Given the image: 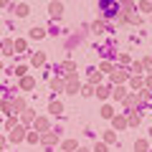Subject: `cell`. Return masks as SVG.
<instances>
[{"label": "cell", "mask_w": 152, "mask_h": 152, "mask_svg": "<svg viewBox=\"0 0 152 152\" xmlns=\"http://www.w3.org/2000/svg\"><path fill=\"white\" fill-rule=\"evenodd\" d=\"M0 48H3V53H5V56L15 53V51H13V48H15V43H13V41H3V43H0Z\"/></svg>", "instance_id": "9c48e42d"}, {"label": "cell", "mask_w": 152, "mask_h": 152, "mask_svg": "<svg viewBox=\"0 0 152 152\" xmlns=\"http://www.w3.org/2000/svg\"><path fill=\"white\" fill-rule=\"evenodd\" d=\"M66 91H69V94L79 91V76H76V74H69V79H66Z\"/></svg>", "instance_id": "7a4b0ae2"}, {"label": "cell", "mask_w": 152, "mask_h": 152, "mask_svg": "<svg viewBox=\"0 0 152 152\" xmlns=\"http://www.w3.org/2000/svg\"><path fill=\"white\" fill-rule=\"evenodd\" d=\"M0 69H3V64H0Z\"/></svg>", "instance_id": "74e56055"}, {"label": "cell", "mask_w": 152, "mask_h": 152, "mask_svg": "<svg viewBox=\"0 0 152 152\" xmlns=\"http://www.w3.org/2000/svg\"><path fill=\"white\" fill-rule=\"evenodd\" d=\"M76 152H89V150H84V147H81V150H76Z\"/></svg>", "instance_id": "8d00e7d4"}, {"label": "cell", "mask_w": 152, "mask_h": 152, "mask_svg": "<svg viewBox=\"0 0 152 152\" xmlns=\"http://www.w3.org/2000/svg\"><path fill=\"white\" fill-rule=\"evenodd\" d=\"M5 145H8V140H5V137H0V150H3Z\"/></svg>", "instance_id": "d590c367"}, {"label": "cell", "mask_w": 152, "mask_h": 152, "mask_svg": "<svg viewBox=\"0 0 152 152\" xmlns=\"http://www.w3.org/2000/svg\"><path fill=\"white\" fill-rule=\"evenodd\" d=\"M26 140L28 142H41V134H36V129H33V132H28V134H26Z\"/></svg>", "instance_id": "484cf974"}, {"label": "cell", "mask_w": 152, "mask_h": 152, "mask_svg": "<svg viewBox=\"0 0 152 152\" xmlns=\"http://www.w3.org/2000/svg\"><path fill=\"white\" fill-rule=\"evenodd\" d=\"M150 134H152V129H150Z\"/></svg>", "instance_id": "f35d334b"}, {"label": "cell", "mask_w": 152, "mask_h": 152, "mask_svg": "<svg viewBox=\"0 0 152 152\" xmlns=\"http://www.w3.org/2000/svg\"><path fill=\"white\" fill-rule=\"evenodd\" d=\"M89 81H91V84H99V81H102V74L91 69V74H89Z\"/></svg>", "instance_id": "ffe728a7"}, {"label": "cell", "mask_w": 152, "mask_h": 152, "mask_svg": "<svg viewBox=\"0 0 152 152\" xmlns=\"http://www.w3.org/2000/svg\"><path fill=\"white\" fill-rule=\"evenodd\" d=\"M81 94L84 96H94V84H86V86L81 89Z\"/></svg>", "instance_id": "d4e9b609"}, {"label": "cell", "mask_w": 152, "mask_h": 152, "mask_svg": "<svg viewBox=\"0 0 152 152\" xmlns=\"http://www.w3.org/2000/svg\"><path fill=\"white\" fill-rule=\"evenodd\" d=\"M15 15H20V18L28 15V5H18V8H15Z\"/></svg>", "instance_id": "f546056e"}, {"label": "cell", "mask_w": 152, "mask_h": 152, "mask_svg": "<svg viewBox=\"0 0 152 152\" xmlns=\"http://www.w3.org/2000/svg\"><path fill=\"white\" fill-rule=\"evenodd\" d=\"M102 117H104V119H112V117H114V107L104 104V107H102Z\"/></svg>", "instance_id": "4fadbf2b"}, {"label": "cell", "mask_w": 152, "mask_h": 152, "mask_svg": "<svg viewBox=\"0 0 152 152\" xmlns=\"http://www.w3.org/2000/svg\"><path fill=\"white\" fill-rule=\"evenodd\" d=\"M46 33H43V28H33L31 31V38H43Z\"/></svg>", "instance_id": "83f0119b"}, {"label": "cell", "mask_w": 152, "mask_h": 152, "mask_svg": "<svg viewBox=\"0 0 152 152\" xmlns=\"http://www.w3.org/2000/svg\"><path fill=\"white\" fill-rule=\"evenodd\" d=\"M94 152H107V142H99V145L94 147Z\"/></svg>", "instance_id": "1f68e13d"}, {"label": "cell", "mask_w": 152, "mask_h": 152, "mask_svg": "<svg viewBox=\"0 0 152 152\" xmlns=\"http://www.w3.org/2000/svg\"><path fill=\"white\" fill-rule=\"evenodd\" d=\"M58 132H61V129H53V132H46V134L41 137V142H43V145H46V147H48V150H51V145H56V142H58Z\"/></svg>", "instance_id": "6da1fadb"}, {"label": "cell", "mask_w": 152, "mask_h": 152, "mask_svg": "<svg viewBox=\"0 0 152 152\" xmlns=\"http://www.w3.org/2000/svg\"><path fill=\"white\" fill-rule=\"evenodd\" d=\"M15 76H20V79H23V76H26V66H18V69H15Z\"/></svg>", "instance_id": "d6a6232c"}, {"label": "cell", "mask_w": 152, "mask_h": 152, "mask_svg": "<svg viewBox=\"0 0 152 152\" xmlns=\"http://www.w3.org/2000/svg\"><path fill=\"white\" fill-rule=\"evenodd\" d=\"M20 51H26V41H15V53H20Z\"/></svg>", "instance_id": "4dcf8cb0"}, {"label": "cell", "mask_w": 152, "mask_h": 152, "mask_svg": "<svg viewBox=\"0 0 152 152\" xmlns=\"http://www.w3.org/2000/svg\"><path fill=\"white\" fill-rule=\"evenodd\" d=\"M134 150H137V152H147V140H140V142L134 145Z\"/></svg>", "instance_id": "4316f807"}, {"label": "cell", "mask_w": 152, "mask_h": 152, "mask_svg": "<svg viewBox=\"0 0 152 152\" xmlns=\"http://www.w3.org/2000/svg\"><path fill=\"white\" fill-rule=\"evenodd\" d=\"M33 86H36V81H33L31 76H23V79H20V89H26V91H28V89H33Z\"/></svg>", "instance_id": "30bf717a"}, {"label": "cell", "mask_w": 152, "mask_h": 152, "mask_svg": "<svg viewBox=\"0 0 152 152\" xmlns=\"http://www.w3.org/2000/svg\"><path fill=\"white\" fill-rule=\"evenodd\" d=\"M145 86H147V91L152 94V79H147V81H145Z\"/></svg>", "instance_id": "e575fe53"}, {"label": "cell", "mask_w": 152, "mask_h": 152, "mask_svg": "<svg viewBox=\"0 0 152 152\" xmlns=\"http://www.w3.org/2000/svg\"><path fill=\"white\" fill-rule=\"evenodd\" d=\"M127 79V71L124 69H114L112 71V81H124Z\"/></svg>", "instance_id": "ba28073f"}, {"label": "cell", "mask_w": 152, "mask_h": 152, "mask_svg": "<svg viewBox=\"0 0 152 152\" xmlns=\"http://www.w3.org/2000/svg\"><path fill=\"white\" fill-rule=\"evenodd\" d=\"M51 86H53L56 91H64V89H66V81H61V79H56V81L51 84Z\"/></svg>", "instance_id": "cb8c5ba5"}, {"label": "cell", "mask_w": 152, "mask_h": 152, "mask_svg": "<svg viewBox=\"0 0 152 152\" xmlns=\"http://www.w3.org/2000/svg\"><path fill=\"white\" fill-rule=\"evenodd\" d=\"M13 109L15 112H26V99H13Z\"/></svg>", "instance_id": "2e32d148"}, {"label": "cell", "mask_w": 152, "mask_h": 152, "mask_svg": "<svg viewBox=\"0 0 152 152\" xmlns=\"http://www.w3.org/2000/svg\"><path fill=\"white\" fill-rule=\"evenodd\" d=\"M104 142H114V132H107L104 134Z\"/></svg>", "instance_id": "836d02e7"}, {"label": "cell", "mask_w": 152, "mask_h": 152, "mask_svg": "<svg viewBox=\"0 0 152 152\" xmlns=\"http://www.w3.org/2000/svg\"><path fill=\"white\" fill-rule=\"evenodd\" d=\"M51 112H53V114H64V107H61V102H51Z\"/></svg>", "instance_id": "ac0fdd59"}, {"label": "cell", "mask_w": 152, "mask_h": 152, "mask_svg": "<svg viewBox=\"0 0 152 152\" xmlns=\"http://www.w3.org/2000/svg\"><path fill=\"white\" fill-rule=\"evenodd\" d=\"M3 112H5V114L15 112V109H13V99H3Z\"/></svg>", "instance_id": "e0dca14e"}, {"label": "cell", "mask_w": 152, "mask_h": 152, "mask_svg": "<svg viewBox=\"0 0 152 152\" xmlns=\"http://www.w3.org/2000/svg\"><path fill=\"white\" fill-rule=\"evenodd\" d=\"M74 150H79L76 140H66V142H64V152H74Z\"/></svg>", "instance_id": "9a60e30c"}, {"label": "cell", "mask_w": 152, "mask_h": 152, "mask_svg": "<svg viewBox=\"0 0 152 152\" xmlns=\"http://www.w3.org/2000/svg\"><path fill=\"white\" fill-rule=\"evenodd\" d=\"M46 64V56L43 53H36V56H33V66H43Z\"/></svg>", "instance_id": "44dd1931"}, {"label": "cell", "mask_w": 152, "mask_h": 152, "mask_svg": "<svg viewBox=\"0 0 152 152\" xmlns=\"http://www.w3.org/2000/svg\"><path fill=\"white\" fill-rule=\"evenodd\" d=\"M26 140V127H13L10 129V142H20Z\"/></svg>", "instance_id": "3957f363"}, {"label": "cell", "mask_w": 152, "mask_h": 152, "mask_svg": "<svg viewBox=\"0 0 152 152\" xmlns=\"http://www.w3.org/2000/svg\"><path fill=\"white\" fill-rule=\"evenodd\" d=\"M112 119H114V127H117V129H124V127L129 124V122H127V117H124V114H119V117H112Z\"/></svg>", "instance_id": "52a82bcc"}, {"label": "cell", "mask_w": 152, "mask_h": 152, "mask_svg": "<svg viewBox=\"0 0 152 152\" xmlns=\"http://www.w3.org/2000/svg\"><path fill=\"white\" fill-rule=\"evenodd\" d=\"M127 122H129V124H140V112H129Z\"/></svg>", "instance_id": "d6986e66"}, {"label": "cell", "mask_w": 152, "mask_h": 152, "mask_svg": "<svg viewBox=\"0 0 152 152\" xmlns=\"http://www.w3.org/2000/svg\"><path fill=\"white\" fill-rule=\"evenodd\" d=\"M129 84H132L134 89H142V84H145V81H142L140 76H132V79H129Z\"/></svg>", "instance_id": "603a6c76"}, {"label": "cell", "mask_w": 152, "mask_h": 152, "mask_svg": "<svg viewBox=\"0 0 152 152\" xmlns=\"http://www.w3.org/2000/svg\"><path fill=\"white\" fill-rule=\"evenodd\" d=\"M76 71V66L71 64V61H64V64H61V74H74Z\"/></svg>", "instance_id": "7c38bea8"}, {"label": "cell", "mask_w": 152, "mask_h": 152, "mask_svg": "<svg viewBox=\"0 0 152 152\" xmlns=\"http://www.w3.org/2000/svg\"><path fill=\"white\" fill-rule=\"evenodd\" d=\"M51 18H61V3H51Z\"/></svg>", "instance_id": "5bb4252c"}, {"label": "cell", "mask_w": 152, "mask_h": 152, "mask_svg": "<svg viewBox=\"0 0 152 152\" xmlns=\"http://www.w3.org/2000/svg\"><path fill=\"white\" fill-rule=\"evenodd\" d=\"M31 122H33V112L26 109V112H23V124H31Z\"/></svg>", "instance_id": "7402d4cb"}, {"label": "cell", "mask_w": 152, "mask_h": 152, "mask_svg": "<svg viewBox=\"0 0 152 152\" xmlns=\"http://www.w3.org/2000/svg\"><path fill=\"white\" fill-rule=\"evenodd\" d=\"M99 69H102V71H107V74H112V71H114V66L109 64V61H102V66H99Z\"/></svg>", "instance_id": "f1b7e54d"}, {"label": "cell", "mask_w": 152, "mask_h": 152, "mask_svg": "<svg viewBox=\"0 0 152 152\" xmlns=\"http://www.w3.org/2000/svg\"><path fill=\"white\" fill-rule=\"evenodd\" d=\"M94 94H96L99 99H107L109 94H112V89H109V86H96V91H94Z\"/></svg>", "instance_id": "8fae6325"}, {"label": "cell", "mask_w": 152, "mask_h": 152, "mask_svg": "<svg viewBox=\"0 0 152 152\" xmlns=\"http://www.w3.org/2000/svg\"><path fill=\"white\" fill-rule=\"evenodd\" d=\"M112 96L117 99V102H124V99H127V89L124 86H114L112 89Z\"/></svg>", "instance_id": "5b68a950"}, {"label": "cell", "mask_w": 152, "mask_h": 152, "mask_svg": "<svg viewBox=\"0 0 152 152\" xmlns=\"http://www.w3.org/2000/svg\"><path fill=\"white\" fill-rule=\"evenodd\" d=\"M33 129H36V132H48V119H46V117L33 119Z\"/></svg>", "instance_id": "277c9868"}, {"label": "cell", "mask_w": 152, "mask_h": 152, "mask_svg": "<svg viewBox=\"0 0 152 152\" xmlns=\"http://www.w3.org/2000/svg\"><path fill=\"white\" fill-rule=\"evenodd\" d=\"M140 102H142L140 96H129V94H127V99H124V107L129 109V112H134V109H137V104H140Z\"/></svg>", "instance_id": "8992f818"}]
</instances>
